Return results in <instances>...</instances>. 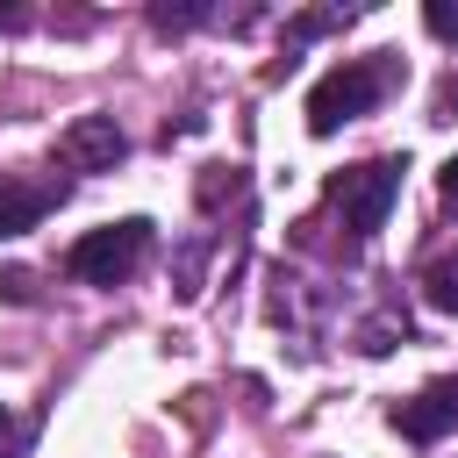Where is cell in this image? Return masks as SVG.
Returning <instances> with one entry per match:
<instances>
[{
    "instance_id": "cell-1",
    "label": "cell",
    "mask_w": 458,
    "mask_h": 458,
    "mask_svg": "<svg viewBox=\"0 0 458 458\" xmlns=\"http://www.w3.org/2000/svg\"><path fill=\"white\" fill-rule=\"evenodd\" d=\"M401 86V64H394V50H372V57H344L336 72H322L315 79V93H308V129L315 136H336L344 122H365L386 93Z\"/></svg>"
},
{
    "instance_id": "cell-2",
    "label": "cell",
    "mask_w": 458,
    "mask_h": 458,
    "mask_svg": "<svg viewBox=\"0 0 458 458\" xmlns=\"http://www.w3.org/2000/svg\"><path fill=\"white\" fill-rule=\"evenodd\" d=\"M401 157H365V165H344V172H329V208L344 215V229H351V243H365L379 222H386V208H394V193H401Z\"/></svg>"
},
{
    "instance_id": "cell-3",
    "label": "cell",
    "mask_w": 458,
    "mask_h": 458,
    "mask_svg": "<svg viewBox=\"0 0 458 458\" xmlns=\"http://www.w3.org/2000/svg\"><path fill=\"white\" fill-rule=\"evenodd\" d=\"M143 258H150V222H143V215H122V222H107V229H86V236L64 250V272H72L79 286H122Z\"/></svg>"
},
{
    "instance_id": "cell-4",
    "label": "cell",
    "mask_w": 458,
    "mask_h": 458,
    "mask_svg": "<svg viewBox=\"0 0 458 458\" xmlns=\"http://www.w3.org/2000/svg\"><path fill=\"white\" fill-rule=\"evenodd\" d=\"M129 157V136H122V122L114 114H72L64 129H57V165L64 172H114Z\"/></svg>"
},
{
    "instance_id": "cell-5",
    "label": "cell",
    "mask_w": 458,
    "mask_h": 458,
    "mask_svg": "<svg viewBox=\"0 0 458 458\" xmlns=\"http://www.w3.org/2000/svg\"><path fill=\"white\" fill-rule=\"evenodd\" d=\"M394 429H401L408 444H422V451L444 444V437L458 429V372H444V379H429L415 401H401V408H394Z\"/></svg>"
},
{
    "instance_id": "cell-6",
    "label": "cell",
    "mask_w": 458,
    "mask_h": 458,
    "mask_svg": "<svg viewBox=\"0 0 458 458\" xmlns=\"http://www.w3.org/2000/svg\"><path fill=\"white\" fill-rule=\"evenodd\" d=\"M57 200H64V186H36L21 172H0V236H29Z\"/></svg>"
},
{
    "instance_id": "cell-7",
    "label": "cell",
    "mask_w": 458,
    "mask_h": 458,
    "mask_svg": "<svg viewBox=\"0 0 458 458\" xmlns=\"http://www.w3.org/2000/svg\"><path fill=\"white\" fill-rule=\"evenodd\" d=\"M422 293H429V308L458 315V258H429L422 265Z\"/></svg>"
},
{
    "instance_id": "cell-8",
    "label": "cell",
    "mask_w": 458,
    "mask_h": 458,
    "mask_svg": "<svg viewBox=\"0 0 458 458\" xmlns=\"http://www.w3.org/2000/svg\"><path fill=\"white\" fill-rule=\"evenodd\" d=\"M401 336H408V322H401V315H379V322H365V329H358V351H365V358H386Z\"/></svg>"
},
{
    "instance_id": "cell-9",
    "label": "cell",
    "mask_w": 458,
    "mask_h": 458,
    "mask_svg": "<svg viewBox=\"0 0 458 458\" xmlns=\"http://www.w3.org/2000/svg\"><path fill=\"white\" fill-rule=\"evenodd\" d=\"M150 21L179 36V29H193V21H215V7H150Z\"/></svg>"
},
{
    "instance_id": "cell-10",
    "label": "cell",
    "mask_w": 458,
    "mask_h": 458,
    "mask_svg": "<svg viewBox=\"0 0 458 458\" xmlns=\"http://www.w3.org/2000/svg\"><path fill=\"white\" fill-rule=\"evenodd\" d=\"M422 21H429V36L458 43V0H429V7H422Z\"/></svg>"
},
{
    "instance_id": "cell-11",
    "label": "cell",
    "mask_w": 458,
    "mask_h": 458,
    "mask_svg": "<svg viewBox=\"0 0 458 458\" xmlns=\"http://www.w3.org/2000/svg\"><path fill=\"white\" fill-rule=\"evenodd\" d=\"M444 200H458V157L444 165Z\"/></svg>"
},
{
    "instance_id": "cell-12",
    "label": "cell",
    "mask_w": 458,
    "mask_h": 458,
    "mask_svg": "<svg viewBox=\"0 0 458 458\" xmlns=\"http://www.w3.org/2000/svg\"><path fill=\"white\" fill-rule=\"evenodd\" d=\"M21 21H29L21 7H0V29H21Z\"/></svg>"
},
{
    "instance_id": "cell-13",
    "label": "cell",
    "mask_w": 458,
    "mask_h": 458,
    "mask_svg": "<svg viewBox=\"0 0 458 458\" xmlns=\"http://www.w3.org/2000/svg\"><path fill=\"white\" fill-rule=\"evenodd\" d=\"M0 437H7V408H0Z\"/></svg>"
}]
</instances>
